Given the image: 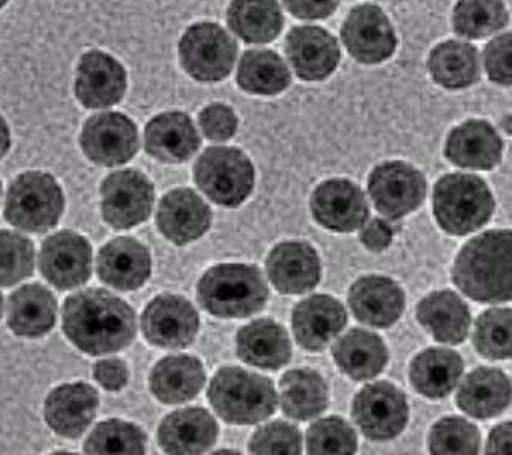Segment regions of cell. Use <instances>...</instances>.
<instances>
[{
  "instance_id": "obj_38",
  "label": "cell",
  "mask_w": 512,
  "mask_h": 455,
  "mask_svg": "<svg viewBox=\"0 0 512 455\" xmlns=\"http://www.w3.org/2000/svg\"><path fill=\"white\" fill-rule=\"evenodd\" d=\"M237 84L253 95H278L291 85V71L274 51L253 49L240 59Z\"/></svg>"
},
{
  "instance_id": "obj_5",
  "label": "cell",
  "mask_w": 512,
  "mask_h": 455,
  "mask_svg": "<svg viewBox=\"0 0 512 455\" xmlns=\"http://www.w3.org/2000/svg\"><path fill=\"white\" fill-rule=\"evenodd\" d=\"M434 216L444 232L468 235L485 226L495 211V199L482 178L449 173L434 188Z\"/></svg>"
},
{
  "instance_id": "obj_36",
  "label": "cell",
  "mask_w": 512,
  "mask_h": 455,
  "mask_svg": "<svg viewBox=\"0 0 512 455\" xmlns=\"http://www.w3.org/2000/svg\"><path fill=\"white\" fill-rule=\"evenodd\" d=\"M428 67L434 82L444 89H467L480 79L477 48L464 41H446L436 46L429 54Z\"/></svg>"
},
{
  "instance_id": "obj_28",
  "label": "cell",
  "mask_w": 512,
  "mask_h": 455,
  "mask_svg": "<svg viewBox=\"0 0 512 455\" xmlns=\"http://www.w3.org/2000/svg\"><path fill=\"white\" fill-rule=\"evenodd\" d=\"M237 356L250 366L278 371L291 361V340L274 320H255L237 333Z\"/></svg>"
},
{
  "instance_id": "obj_50",
  "label": "cell",
  "mask_w": 512,
  "mask_h": 455,
  "mask_svg": "<svg viewBox=\"0 0 512 455\" xmlns=\"http://www.w3.org/2000/svg\"><path fill=\"white\" fill-rule=\"evenodd\" d=\"M361 242L371 252H384L392 245L393 227L389 222L382 219H372L364 222V229L361 232Z\"/></svg>"
},
{
  "instance_id": "obj_45",
  "label": "cell",
  "mask_w": 512,
  "mask_h": 455,
  "mask_svg": "<svg viewBox=\"0 0 512 455\" xmlns=\"http://www.w3.org/2000/svg\"><path fill=\"white\" fill-rule=\"evenodd\" d=\"M250 452L252 454H301V431L286 421H274L253 434Z\"/></svg>"
},
{
  "instance_id": "obj_1",
  "label": "cell",
  "mask_w": 512,
  "mask_h": 455,
  "mask_svg": "<svg viewBox=\"0 0 512 455\" xmlns=\"http://www.w3.org/2000/svg\"><path fill=\"white\" fill-rule=\"evenodd\" d=\"M62 328L67 338L92 356L128 348L137 333L131 305L103 289L77 292L62 310Z\"/></svg>"
},
{
  "instance_id": "obj_34",
  "label": "cell",
  "mask_w": 512,
  "mask_h": 455,
  "mask_svg": "<svg viewBox=\"0 0 512 455\" xmlns=\"http://www.w3.org/2000/svg\"><path fill=\"white\" fill-rule=\"evenodd\" d=\"M462 374L464 361L452 349L429 348L411 361V384L418 394L433 400L451 394Z\"/></svg>"
},
{
  "instance_id": "obj_17",
  "label": "cell",
  "mask_w": 512,
  "mask_h": 455,
  "mask_svg": "<svg viewBox=\"0 0 512 455\" xmlns=\"http://www.w3.org/2000/svg\"><path fill=\"white\" fill-rule=\"evenodd\" d=\"M284 49L296 76L307 82L327 79L340 64V46L335 36L314 25L292 28Z\"/></svg>"
},
{
  "instance_id": "obj_20",
  "label": "cell",
  "mask_w": 512,
  "mask_h": 455,
  "mask_svg": "<svg viewBox=\"0 0 512 455\" xmlns=\"http://www.w3.org/2000/svg\"><path fill=\"white\" fill-rule=\"evenodd\" d=\"M211 221L208 204L190 188L167 193L157 211V227L165 239L175 245H186L203 237L211 227Z\"/></svg>"
},
{
  "instance_id": "obj_12",
  "label": "cell",
  "mask_w": 512,
  "mask_h": 455,
  "mask_svg": "<svg viewBox=\"0 0 512 455\" xmlns=\"http://www.w3.org/2000/svg\"><path fill=\"white\" fill-rule=\"evenodd\" d=\"M80 147L93 164L103 167L126 164L139 151L136 124L116 111L92 116L80 134Z\"/></svg>"
},
{
  "instance_id": "obj_51",
  "label": "cell",
  "mask_w": 512,
  "mask_h": 455,
  "mask_svg": "<svg viewBox=\"0 0 512 455\" xmlns=\"http://www.w3.org/2000/svg\"><path fill=\"white\" fill-rule=\"evenodd\" d=\"M512 425L511 423H503L496 426L491 431L488 444H486V454H509L512 444Z\"/></svg>"
},
{
  "instance_id": "obj_48",
  "label": "cell",
  "mask_w": 512,
  "mask_h": 455,
  "mask_svg": "<svg viewBox=\"0 0 512 455\" xmlns=\"http://www.w3.org/2000/svg\"><path fill=\"white\" fill-rule=\"evenodd\" d=\"M93 376L103 389L118 392L128 384L129 371L121 359L110 358L93 366Z\"/></svg>"
},
{
  "instance_id": "obj_14",
  "label": "cell",
  "mask_w": 512,
  "mask_h": 455,
  "mask_svg": "<svg viewBox=\"0 0 512 455\" xmlns=\"http://www.w3.org/2000/svg\"><path fill=\"white\" fill-rule=\"evenodd\" d=\"M141 325L144 336L152 345L183 349L190 346L198 335L199 315L183 297L162 294L144 309Z\"/></svg>"
},
{
  "instance_id": "obj_43",
  "label": "cell",
  "mask_w": 512,
  "mask_h": 455,
  "mask_svg": "<svg viewBox=\"0 0 512 455\" xmlns=\"http://www.w3.org/2000/svg\"><path fill=\"white\" fill-rule=\"evenodd\" d=\"M35 268V248L27 237L0 230V286L9 288L27 279Z\"/></svg>"
},
{
  "instance_id": "obj_24",
  "label": "cell",
  "mask_w": 512,
  "mask_h": 455,
  "mask_svg": "<svg viewBox=\"0 0 512 455\" xmlns=\"http://www.w3.org/2000/svg\"><path fill=\"white\" fill-rule=\"evenodd\" d=\"M97 410L98 394L92 385H61L46 398V423L62 438L76 439L92 425Z\"/></svg>"
},
{
  "instance_id": "obj_16",
  "label": "cell",
  "mask_w": 512,
  "mask_h": 455,
  "mask_svg": "<svg viewBox=\"0 0 512 455\" xmlns=\"http://www.w3.org/2000/svg\"><path fill=\"white\" fill-rule=\"evenodd\" d=\"M310 209L320 226L341 234L361 229L369 217L366 196L345 178L320 183L310 198Z\"/></svg>"
},
{
  "instance_id": "obj_4",
  "label": "cell",
  "mask_w": 512,
  "mask_h": 455,
  "mask_svg": "<svg viewBox=\"0 0 512 455\" xmlns=\"http://www.w3.org/2000/svg\"><path fill=\"white\" fill-rule=\"evenodd\" d=\"M217 415L230 425H255L273 415L278 395L273 382L242 367H222L208 392Z\"/></svg>"
},
{
  "instance_id": "obj_54",
  "label": "cell",
  "mask_w": 512,
  "mask_h": 455,
  "mask_svg": "<svg viewBox=\"0 0 512 455\" xmlns=\"http://www.w3.org/2000/svg\"><path fill=\"white\" fill-rule=\"evenodd\" d=\"M7 4H9V0H0V10L4 9Z\"/></svg>"
},
{
  "instance_id": "obj_35",
  "label": "cell",
  "mask_w": 512,
  "mask_h": 455,
  "mask_svg": "<svg viewBox=\"0 0 512 455\" xmlns=\"http://www.w3.org/2000/svg\"><path fill=\"white\" fill-rule=\"evenodd\" d=\"M279 402L284 415L307 421L328 407V385L314 369H294L279 382Z\"/></svg>"
},
{
  "instance_id": "obj_19",
  "label": "cell",
  "mask_w": 512,
  "mask_h": 455,
  "mask_svg": "<svg viewBox=\"0 0 512 455\" xmlns=\"http://www.w3.org/2000/svg\"><path fill=\"white\" fill-rule=\"evenodd\" d=\"M348 322V314L340 301L327 294L299 302L292 312V330L297 343L307 351H322Z\"/></svg>"
},
{
  "instance_id": "obj_2",
  "label": "cell",
  "mask_w": 512,
  "mask_h": 455,
  "mask_svg": "<svg viewBox=\"0 0 512 455\" xmlns=\"http://www.w3.org/2000/svg\"><path fill=\"white\" fill-rule=\"evenodd\" d=\"M452 279L473 301L482 304L511 301V230H488L470 240L455 258Z\"/></svg>"
},
{
  "instance_id": "obj_3",
  "label": "cell",
  "mask_w": 512,
  "mask_h": 455,
  "mask_svg": "<svg viewBox=\"0 0 512 455\" xmlns=\"http://www.w3.org/2000/svg\"><path fill=\"white\" fill-rule=\"evenodd\" d=\"M268 296L263 274L252 265H217L199 279V304L219 319H247L263 310Z\"/></svg>"
},
{
  "instance_id": "obj_23",
  "label": "cell",
  "mask_w": 512,
  "mask_h": 455,
  "mask_svg": "<svg viewBox=\"0 0 512 455\" xmlns=\"http://www.w3.org/2000/svg\"><path fill=\"white\" fill-rule=\"evenodd\" d=\"M349 305L359 322L389 328L402 317L405 292L393 279L364 276L349 289Z\"/></svg>"
},
{
  "instance_id": "obj_46",
  "label": "cell",
  "mask_w": 512,
  "mask_h": 455,
  "mask_svg": "<svg viewBox=\"0 0 512 455\" xmlns=\"http://www.w3.org/2000/svg\"><path fill=\"white\" fill-rule=\"evenodd\" d=\"M199 126L209 141L224 142L235 136L239 120L232 108L214 103L199 113Z\"/></svg>"
},
{
  "instance_id": "obj_49",
  "label": "cell",
  "mask_w": 512,
  "mask_h": 455,
  "mask_svg": "<svg viewBox=\"0 0 512 455\" xmlns=\"http://www.w3.org/2000/svg\"><path fill=\"white\" fill-rule=\"evenodd\" d=\"M286 9L302 20H322L338 9L340 0H283Z\"/></svg>"
},
{
  "instance_id": "obj_10",
  "label": "cell",
  "mask_w": 512,
  "mask_h": 455,
  "mask_svg": "<svg viewBox=\"0 0 512 455\" xmlns=\"http://www.w3.org/2000/svg\"><path fill=\"white\" fill-rule=\"evenodd\" d=\"M351 413L366 438L390 441L407 426L410 410L402 390L390 382H374L354 397Z\"/></svg>"
},
{
  "instance_id": "obj_53",
  "label": "cell",
  "mask_w": 512,
  "mask_h": 455,
  "mask_svg": "<svg viewBox=\"0 0 512 455\" xmlns=\"http://www.w3.org/2000/svg\"><path fill=\"white\" fill-rule=\"evenodd\" d=\"M2 314H4V297L0 294V319H2Z\"/></svg>"
},
{
  "instance_id": "obj_15",
  "label": "cell",
  "mask_w": 512,
  "mask_h": 455,
  "mask_svg": "<svg viewBox=\"0 0 512 455\" xmlns=\"http://www.w3.org/2000/svg\"><path fill=\"white\" fill-rule=\"evenodd\" d=\"M40 270L58 289L79 288L92 274V247L82 235L61 230L43 243Z\"/></svg>"
},
{
  "instance_id": "obj_6",
  "label": "cell",
  "mask_w": 512,
  "mask_h": 455,
  "mask_svg": "<svg viewBox=\"0 0 512 455\" xmlns=\"http://www.w3.org/2000/svg\"><path fill=\"white\" fill-rule=\"evenodd\" d=\"M64 211V195L53 175L27 172L10 183L5 198V219L27 232L53 229Z\"/></svg>"
},
{
  "instance_id": "obj_55",
  "label": "cell",
  "mask_w": 512,
  "mask_h": 455,
  "mask_svg": "<svg viewBox=\"0 0 512 455\" xmlns=\"http://www.w3.org/2000/svg\"><path fill=\"white\" fill-rule=\"evenodd\" d=\"M0 196H2V183H0Z\"/></svg>"
},
{
  "instance_id": "obj_41",
  "label": "cell",
  "mask_w": 512,
  "mask_h": 455,
  "mask_svg": "<svg viewBox=\"0 0 512 455\" xmlns=\"http://www.w3.org/2000/svg\"><path fill=\"white\" fill-rule=\"evenodd\" d=\"M473 345L483 358L509 359L512 354L511 309H490L478 317Z\"/></svg>"
},
{
  "instance_id": "obj_39",
  "label": "cell",
  "mask_w": 512,
  "mask_h": 455,
  "mask_svg": "<svg viewBox=\"0 0 512 455\" xmlns=\"http://www.w3.org/2000/svg\"><path fill=\"white\" fill-rule=\"evenodd\" d=\"M509 22L503 0H457L452 25L457 35L482 40L503 30Z\"/></svg>"
},
{
  "instance_id": "obj_25",
  "label": "cell",
  "mask_w": 512,
  "mask_h": 455,
  "mask_svg": "<svg viewBox=\"0 0 512 455\" xmlns=\"http://www.w3.org/2000/svg\"><path fill=\"white\" fill-rule=\"evenodd\" d=\"M146 151L164 164H183L201 146V137L190 116L167 111L152 118L146 126Z\"/></svg>"
},
{
  "instance_id": "obj_27",
  "label": "cell",
  "mask_w": 512,
  "mask_h": 455,
  "mask_svg": "<svg viewBox=\"0 0 512 455\" xmlns=\"http://www.w3.org/2000/svg\"><path fill=\"white\" fill-rule=\"evenodd\" d=\"M219 436V426L204 408H185L168 415L159 428V442L168 454H203Z\"/></svg>"
},
{
  "instance_id": "obj_30",
  "label": "cell",
  "mask_w": 512,
  "mask_h": 455,
  "mask_svg": "<svg viewBox=\"0 0 512 455\" xmlns=\"http://www.w3.org/2000/svg\"><path fill=\"white\" fill-rule=\"evenodd\" d=\"M416 317L434 340L447 345H460L472 323L468 305L452 291H437L424 297L416 307Z\"/></svg>"
},
{
  "instance_id": "obj_32",
  "label": "cell",
  "mask_w": 512,
  "mask_h": 455,
  "mask_svg": "<svg viewBox=\"0 0 512 455\" xmlns=\"http://www.w3.org/2000/svg\"><path fill=\"white\" fill-rule=\"evenodd\" d=\"M58 304L51 291L41 284H28L10 296L7 323L18 336L38 338L51 332L56 323Z\"/></svg>"
},
{
  "instance_id": "obj_33",
  "label": "cell",
  "mask_w": 512,
  "mask_h": 455,
  "mask_svg": "<svg viewBox=\"0 0 512 455\" xmlns=\"http://www.w3.org/2000/svg\"><path fill=\"white\" fill-rule=\"evenodd\" d=\"M206 372L193 356H167L155 364L151 372V390L159 402H190L203 389Z\"/></svg>"
},
{
  "instance_id": "obj_13",
  "label": "cell",
  "mask_w": 512,
  "mask_h": 455,
  "mask_svg": "<svg viewBox=\"0 0 512 455\" xmlns=\"http://www.w3.org/2000/svg\"><path fill=\"white\" fill-rule=\"evenodd\" d=\"M341 38L348 53L362 64H380L392 58L397 35L384 10L372 4L354 7L346 17Z\"/></svg>"
},
{
  "instance_id": "obj_29",
  "label": "cell",
  "mask_w": 512,
  "mask_h": 455,
  "mask_svg": "<svg viewBox=\"0 0 512 455\" xmlns=\"http://www.w3.org/2000/svg\"><path fill=\"white\" fill-rule=\"evenodd\" d=\"M511 403V380L499 369L478 367L465 377L457 394V405L477 420L501 415Z\"/></svg>"
},
{
  "instance_id": "obj_26",
  "label": "cell",
  "mask_w": 512,
  "mask_h": 455,
  "mask_svg": "<svg viewBox=\"0 0 512 455\" xmlns=\"http://www.w3.org/2000/svg\"><path fill=\"white\" fill-rule=\"evenodd\" d=\"M444 154L457 167L491 170L501 162L503 141L488 121H465L452 129Z\"/></svg>"
},
{
  "instance_id": "obj_21",
  "label": "cell",
  "mask_w": 512,
  "mask_h": 455,
  "mask_svg": "<svg viewBox=\"0 0 512 455\" xmlns=\"http://www.w3.org/2000/svg\"><path fill=\"white\" fill-rule=\"evenodd\" d=\"M268 278L283 294H304L320 281L322 266L315 248L305 242L276 245L266 260Z\"/></svg>"
},
{
  "instance_id": "obj_42",
  "label": "cell",
  "mask_w": 512,
  "mask_h": 455,
  "mask_svg": "<svg viewBox=\"0 0 512 455\" xmlns=\"http://www.w3.org/2000/svg\"><path fill=\"white\" fill-rule=\"evenodd\" d=\"M480 444L477 426L457 416L437 421L429 433V451L433 454H478Z\"/></svg>"
},
{
  "instance_id": "obj_31",
  "label": "cell",
  "mask_w": 512,
  "mask_h": 455,
  "mask_svg": "<svg viewBox=\"0 0 512 455\" xmlns=\"http://www.w3.org/2000/svg\"><path fill=\"white\" fill-rule=\"evenodd\" d=\"M332 353L338 369L359 382L379 376L389 361L384 340L362 328L349 330L340 340H336Z\"/></svg>"
},
{
  "instance_id": "obj_7",
  "label": "cell",
  "mask_w": 512,
  "mask_h": 455,
  "mask_svg": "<svg viewBox=\"0 0 512 455\" xmlns=\"http://www.w3.org/2000/svg\"><path fill=\"white\" fill-rule=\"evenodd\" d=\"M195 182L212 203L237 208L253 191L255 168L240 149L209 147L196 160Z\"/></svg>"
},
{
  "instance_id": "obj_44",
  "label": "cell",
  "mask_w": 512,
  "mask_h": 455,
  "mask_svg": "<svg viewBox=\"0 0 512 455\" xmlns=\"http://www.w3.org/2000/svg\"><path fill=\"white\" fill-rule=\"evenodd\" d=\"M309 454H354L358 451V436L340 416L323 418L307 431Z\"/></svg>"
},
{
  "instance_id": "obj_52",
  "label": "cell",
  "mask_w": 512,
  "mask_h": 455,
  "mask_svg": "<svg viewBox=\"0 0 512 455\" xmlns=\"http://www.w3.org/2000/svg\"><path fill=\"white\" fill-rule=\"evenodd\" d=\"M12 137H10L9 124L5 123L4 118L0 116V159L9 152Z\"/></svg>"
},
{
  "instance_id": "obj_40",
  "label": "cell",
  "mask_w": 512,
  "mask_h": 455,
  "mask_svg": "<svg viewBox=\"0 0 512 455\" xmlns=\"http://www.w3.org/2000/svg\"><path fill=\"white\" fill-rule=\"evenodd\" d=\"M146 434L128 421H103L85 441V454H144Z\"/></svg>"
},
{
  "instance_id": "obj_11",
  "label": "cell",
  "mask_w": 512,
  "mask_h": 455,
  "mask_svg": "<svg viewBox=\"0 0 512 455\" xmlns=\"http://www.w3.org/2000/svg\"><path fill=\"white\" fill-rule=\"evenodd\" d=\"M154 199V185L144 173H111L102 183L103 219L115 229H131L151 216Z\"/></svg>"
},
{
  "instance_id": "obj_37",
  "label": "cell",
  "mask_w": 512,
  "mask_h": 455,
  "mask_svg": "<svg viewBox=\"0 0 512 455\" xmlns=\"http://www.w3.org/2000/svg\"><path fill=\"white\" fill-rule=\"evenodd\" d=\"M227 22L240 40L263 45L278 38L284 17L276 0H232Z\"/></svg>"
},
{
  "instance_id": "obj_9",
  "label": "cell",
  "mask_w": 512,
  "mask_h": 455,
  "mask_svg": "<svg viewBox=\"0 0 512 455\" xmlns=\"http://www.w3.org/2000/svg\"><path fill=\"white\" fill-rule=\"evenodd\" d=\"M369 195L382 216L402 219L415 213L426 198V178L407 162H385L369 175Z\"/></svg>"
},
{
  "instance_id": "obj_8",
  "label": "cell",
  "mask_w": 512,
  "mask_h": 455,
  "mask_svg": "<svg viewBox=\"0 0 512 455\" xmlns=\"http://www.w3.org/2000/svg\"><path fill=\"white\" fill-rule=\"evenodd\" d=\"M178 53L188 76L211 84L226 79L234 69L237 43L217 23H195L181 36Z\"/></svg>"
},
{
  "instance_id": "obj_18",
  "label": "cell",
  "mask_w": 512,
  "mask_h": 455,
  "mask_svg": "<svg viewBox=\"0 0 512 455\" xmlns=\"http://www.w3.org/2000/svg\"><path fill=\"white\" fill-rule=\"evenodd\" d=\"M128 76L123 64L103 51H89L80 58L76 95L87 108H108L123 100Z\"/></svg>"
},
{
  "instance_id": "obj_47",
  "label": "cell",
  "mask_w": 512,
  "mask_h": 455,
  "mask_svg": "<svg viewBox=\"0 0 512 455\" xmlns=\"http://www.w3.org/2000/svg\"><path fill=\"white\" fill-rule=\"evenodd\" d=\"M511 33H504L495 40H491L485 48L486 74L495 84L509 87L512 82L511 71Z\"/></svg>"
},
{
  "instance_id": "obj_22",
  "label": "cell",
  "mask_w": 512,
  "mask_h": 455,
  "mask_svg": "<svg viewBox=\"0 0 512 455\" xmlns=\"http://www.w3.org/2000/svg\"><path fill=\"white\" fill-rule=\"evenodd\" d=\"M151 253L131 237L111 240L98 253L97 273L103 283L118 291H134L151 276Z\"/></svg>"
}]
</instances>
